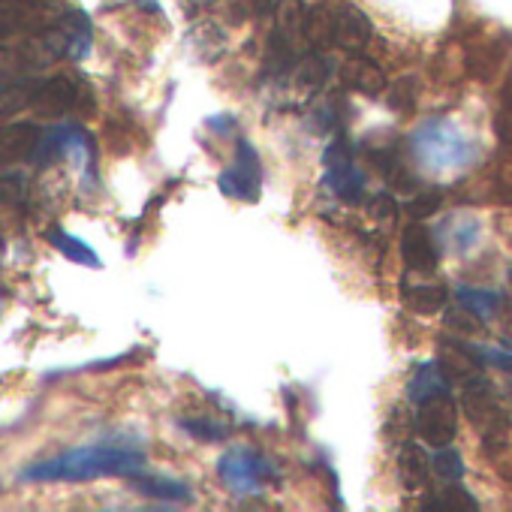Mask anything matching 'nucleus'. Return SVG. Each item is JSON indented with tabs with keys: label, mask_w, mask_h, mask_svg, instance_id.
Returning a JSON list of instances; mask_svg holds the SVG:
<instances>
[{
	"label": "nucleus",
	"mask_w": 512,
	"mask_h": 512,
	"mask_svg": "<svg viewBox=\"0 0 512 512\" xmlns=\"http://www.w3.org/2000/svg\"><path fill=\"white\" fill-rule=\"evenodd\" d=\"M145 467L139 449L118 446H85L55 458H46L22 473L25 482H85L97 476H136Z\"/></svg>",
	"instance_id": "obj_1"
},
{
	"label": "nucleus",
	"mask_w": 512,
	"mask_h": 512,
	"mask_svg": "<svg viewBox=\"0 0 512 512\" xmlns=\"http://www.w3.org/2000/svg\"><path fill=\"white\" fill-rule=\"evenodd\" d=\"M61 55H64V43L55 25L43 28L40 37L25 40L19 46H0V94L28 88L31 79Z\"/></svg>",
	"instance_id": "obj_2"
},
{
	"label": "nucleus",
	"mask_w": 512,
	"mask_h": 512,
	"mask_svg": "<svg viewBox=\"0 0 512 512\" xmlns=\"http://www.w3.org/2000/svg\"><path fill=\"white\" fill-rule=\"evenodd\" d=\"M413 151L431 169H452L458 163H467L470 157V145L464 133H458L449 121L422 124L413 136Z\"/></svg>",
	"instance_id": "obj_3"
},
{
	"label": "nucleus",
	"mask_w": 512,
	"mask_h": 512,
	"mask_svg": "<svg viewBox=\"0 0 512 512\" xmlns=\"http://www.w3.org/2000/svg\"><path fill=\"white\" fill-rule=\"evenodd\" d=\"M461 404H464L467 419H470L473 425L485 428L488 440H494V437H500V434L506 431L509 416H506V410H503V401H500L497 389H494L485 377L473 374V377L464 380Z\"/></svg>",
	"instance_id": "obj_4"
},
{
	"label": "nucleus",
	"mask_w": 512,
	"mask_h": 512,
	"mask_svg": "<svg viewBox=\"0 0 512 512\" xmlns=\"http://www.w3.org/2000/svg\"><path fill=\"white\" fill-rule=\"evenodd\" d=\"M217 470L235 494H260L272 479V464L253 449H229Z\"/></svg>",
	"instance_id": "obj_5"
},
{
	"label": "nucleus",
	"mask_w": 512,
	"mask_h": 512,
	"mask_svg": "<svg viewBox=\"0 0 512 512\" xmlns=\"http://www.w3.org/2000/svg\"><path fill=\"white\" fill-rule=\"evenodd\" d=\"M416 431L428 446H446L458 434V407L449 392H434L419 401Z\"/></svg>",
	"instance_id": "obj_6"
},
{
	"label": "nucleus",
	"mask_w": 512,
	"mask_h": 512,
	"mask_svg": "<svg viewBox=\"0 0 512 512\" xmlns=\"http://www.w3.org/2000/svg\"><path fill=\"white\" fill-rule=\"evenodd\" d=\"M220 193L232 196V199H241V202H256L260 199V190H263V163L256 157L253 145L238 139V148H235V163L229 169L220 172Z\"/></svg>",
	"instance_id": "obj_7"
},
{
	"label": "nucleus",
	"mask_w": 512,
	"mask_h": 512,
	"mask_svg": "<svg viewBox=\"0 0 512 512\" xmlns=\"http://www.w3.org/2000/svg\"><path fill=\"white\" fill-rule=\"evenodd\" d=\"M58 0H0V40H7L19 31L52 28L61 16Z\"/></svg>",
	"instance_id": "obj_8"
},
{
	"label": "nucleus",
	"mask_w": 512,
	"mask_h": 512,
	"mask_svg": "<svg viewBox=\"0 0 512 512\" xmlns=\"http://www.w3.org/2000/svg\"><path fill=\"white\" fill-rule=\"evenodd\" d=\"M28 103H31L34 112L49 115V118L64 115V112H73V106L79 103V85H76V79L67 76V73L49 76L46 82L31 85Z\"/></svg>",
	"instance_id": "obj_9"
},
{
	"label": "nucleus",
	"mask_w": 512,
	"mask_h": 512,
	"mask_svg": "<svg viewBox=\"0 0 512 512\" xmlns=\"http://www.w3.org/2000/svg\"><path fill=\"white\" fill-rule=\"evenodd\" d=\"M43 130L31 121H13L0 127V163L34 160Z\"/></svg>",
	"instance_id": "obj_10"
},
{
	"label": "nucleus",
	"mask_w": 512,
	"mask_h": 512,
	"mask_svg": "<svg viewBox=\"0 0 512 512\" xmlns=\"http://www.w3.org/2000/svg\"><path fill=\"white\" fill-rule=\"evenodd\" d=\"M371 34H374L371 19L359 7L344 4V7L335 10V46H341L344 52L356 55V52H362L371 43Z\"/></svg>",
	"instance_id": "obj_11"
},
{
	"label": "nucleus",
	"mask_w": 512,
	"mask_h": 512,
	"mask_svg": "<svg viewBox=\"0 0 512 512\" xmlns=\"http://www.w3.org/2000/svg\"><path fill=\"white\" fill-rule=\"evenodd\" d=\"M401 256L404 263L416 272H431L440 260V250L434 244V235L428 226H422L419 220L410 223L401 235Z\"/></svg>",
	"instance_id": "obj_12"
},
{
	"label": "nucleus",
	"mask_w": 512,
	"mask_h": 512,
	"mask_svg": "<svg viewBox=\"0 0 512 512\" xmlns=\"http://www.w3.org/2000/svg\"><path fill=\"white\" fill-rule=\"evenodd\" d=\"M341 82L356 91V94H365V97H380L383 88H386V79H383V70L365 58V55H350L344 64H341Z\"/></svg>",
	"instance_id": "obj_13"
},
{
	"label": "nucleus",
	"mask_w": 512,
	"mask_h": 512,
	"mask_svg": "<svg viewBox=\"0 0 512 512\" xmlns=\"http://www.w3.org/2000/svg\"><path fill=\"white\" fill-rule=\"evenodd\" d=\"M434 476V464L428 458V452L419 443H404L401 455H398V479L407 491H419L431 482Z\"/></svg>",
	"instance_id": "obj_14"
},
{
	"label": "nucleus",
	"mask_w": 512,
	"mask_h": 512,
	"mask_svg": "<svg viewBox=\"0 0 512 512\" xmlns=\"http://www.w3.org/2000/svg\"><path fill=\"white\" fill-rule=\"evenodd\" d=\"M326 184H329V190H332L341 202H350V205H359L362 196H365V175H362L353 163H350V166L329 169Z\"/></svg>",
	"instance_id": "obj_15"
},
{
	"label": "nucleus",
	"mask_w": 512,
	"mask_h": 512,
	"mask_svg": "<svg viewBox=\"0 0 512 512\" xmlns=\"http://www.w3.org/2000/svg\"><path fill=\"white\" fill-rule=\"evenodd\" d=\"M305 40L314 49L335 46V13L326 4H317L305 13Z\"/></svg>",
	"instance_id": "obj_16"
},
{
	"label": "nucleus",
	"mask_w": 512,
	"mask_h": 512,
	"mask_svg": "<svg viewBox=\"0 0 512 512\" xmlns=\"http://www.w3.org/2000/svg\"><path fill=\"white\" fill-rule=\"evenodd\" d=\"M133 488L145 497H154V500H169V503H187L193 494L184 482L178 479H166V476H139L133 479Z\"/></svg>",
	"instance_id": "obj_17"
},
{
	"label": "nucleus",
	"mask_w": 512,
	"mask_h": 512,
	"mask_svg": "<svg viewBox=\"0 0 512 512\" xmlns=\"http://www.w3.org/2000/svg\"><path fill=\"white\" fill-rule=\"evenodd\" d=\"M446 299L449 293L443 287H434V284H425V287H407L404 290V308L413 311V314H422V317H434L446 308Z\"/></svg>",
	"instance_id": "obj_18"
},
{
	"label": "nucleus",
	"mask_w": 512,
	"mask_h": 512,
	"mask_svg": "<svg viewBox=\"0 0 512 512\" xmlns=\"http://www.w3.org/2000/svg\"><path fill=\"white\" fill-rule=\"evenodd\" d=\"M46 238H49V244H52L55 250H61V253L67 256V260L82 263V266H91V269H100V260H97L94 247H88L85 241L73 238V235L64 232L61 226H52V229L46 232Z\"/></svg>",
	"instance_id": "obj_19"
},
{
	"label": "nucleus",
	"mask_w": 512,
	"mask_h": 512,
	"mask_svg": "<svg viewBox=\"0 0 512 512\" xmlns=\"http://www.w3.org/2000/svg\"><path fill=\"white\" fill-rule=\"evenodd\" d=\"M431 497L434 500L422 503V509H428V512H476L479 509L476 497L467 488H461L458 482H449L440 494H431Z\"/></svg>",
	"instance_id": "obj_20"
},
{
	"label": "nucleus",
	"mask_w": 512,
	"mask_h": 512,
	"mask_svg": "<svg viewBox=\"0 0 512 512\" xmlns=\"http://www.w3.org/2000/svg\"><path fill=\"white\" fill-rule=\"evenodd\" d=\"M332 76V61L317 49V52H308L299 64H296V82L308 91H320Z\"/></svg>",
	"instance_id": "obj_21"
},
{
	"label": "nucleus",
	"mask_w": 512,
	"mask_h": 512,
	"mask_svg": "<svg viewBox=\"0 0 512 512\" xmlns=\"http://www.w3.org/2000/svg\"><path fill=\"white\" fill-rule=\"evenodd\" d=\"M434 392H449V374L443 371V365H425L413 380H410V398L419 404L422 398L434 395Z\"/></svg>",
	"instance_id": "obj_22"
},
{
	"label": "nucleus",
	"mask_w": 512,
	"mask_h": 512,
	"mask_svg": "<svg viewBox=\"0 0 512 512\" xmlns=\"http://www.w3.org/2000/svg\"><path fill=\"white\" fill-rule=\"evenodd\" d=\"M281 37L287 40H299V34L305 37V10L299 7V0H281L278 4V28Z\"/></svg>",
	"instance_id": "obj_23"
},
{
	"label": "nucleus",
	"mask_w": 512,
	"mask_h": 512,
	"mask_svg": "<svg viewBox=\"0 0 512 512\" xmlns=\"http://www.w3.org/2000/svg\"><path fill=\"white\" fill-rule=\"evenodd\" d=\"M431 464H434V476L443 482H461V476H464V458L449 443L437 446V455L431 458Z\"/></svg>",
	"instance_id": "obj_24"
},
{
	"label": "nucleus",
	"mask_w": 512,
	"mask_h": 512,
	"mask_svg": "<svg viewBox=\"0 0 512 512\" xmlns=\"http://www.w3.org/2000/svg\"><path fill=\"white\" fill-rule=\"evenodd\" d=\"M443 323H446V329H449V332H455V335H476V332L482 329V317H479V314H473L470 308H464L461 302H458V305H452V308H446Z\"/></svg>",
	"instance_id": "obj_25"
},
{
	"label": "nucleus",
	"mask_w": 512,
	"mask_h": 512,
	"mask_svg": "<svg viewBox=\"0 0 512 512\" xmlns=\"http://www.w3.org/2000/svg\"><path fill=\"white\" fill-rule=\"evenodd\" d=\"M458 302L464 305V308H470L473 314H479V317H491L494 311H497V305H500V296L497 293H488V290H470V287H461L458 290Z\"/></svg>",
	"instance_id": "obj_26"
},
{
	"label": "nucleus",
	"mask_w": 512,
	"mask_h": 512,
	"mask_svg": "<svg viewBox=\"0 0 512 512\" xmlns=\"http://www.w3.org/2000/svg\"><path fill=\"white\" fill-rule=\"evenodd\" d=\"M181 428L196 437V440H205V443H220L229 437V428L214 422V419H181Z\"/></svg>",
	"instance_id": "obj_27"
},
{
	"label": "nucleus",
	"mask_w": 512,
	"mask_h": 512,
	"mask_svg": "<svg viewBox=\"0 0 512 512\" xmlns=\"http://www.w3.org/2000/svg\"><path fill=\"white\" fill-rule=\"evenodd\" d=\"M416 79L413 76H404V79H398L392 88H389V106L395 109V112H410L413 109V103H416Z\"/></svg>",
	"instance_id": "obj_28"
},
{
	"label": "nucleus",
	"mask_w": 512,
	"mask_h": 512,
	"mask_svg": "<svg viewBox=\"0 0 512 512\" xmlns=\"http://www.w3.org/2000/svg\"><path fill=\"white\" fill-rule=\"evenodd\" d=\"M440 205H443V193H440V190H422V193H416V196L410 199L407 214H410L413 220H428L431 214H437Z\"/></svg>",
	"instance_id": "obj_29"
},
{
	"label": "nucleus",
	"mask_w": 512,
	"mask_h": 512,
	"mask_svg": "<svg viewBox=\"0 0 512 512\" xmlns=\"http://www.w3.org/2000/svg\"><path fill=\"white\" fill-rule=\"evenodd\" d=\"M506 88H509V91H506L503 109H500V115H497V136H500V142L512 151V79H509Z\"/></svg>",
	"instance_id": "obj_30"
},
{
	"label": "nucleus",
	"mask_w": 512,
	"mask_h": 512,
	"mask_svg": "<svg viewBox=\"0 0 512 512\" xmlns=\"http://www.w3.org/2000/svg\"><path fill=\"white\" fill-rule=\"evenodd\" d=\"M25 193H28V184H25L22 175H4V178H0V199H4V202L16 205V202L25 199Z\"/></svg>",
	"instance_id": "obj_31"
},
{
	"label": "nucleus",
	"mask_w": 512,
	"mask_h": 512,
	"mask_svg": "<svg viewBox=\"0 0 512 512\" xmlns=\"http://www.w3.org/2000/svg\"><path fill=\"white\" fill-rule=\"evenodd\" d=\"M323 163H326L329 169H338V166H350V163H353L350 145L338 139L335 145H329V148H326V154H323Z\"/></svg>",
	"instance_id": "obj_32"
},
{
	"label": "nucleus",
	"mask_w": 512,
	"mask_h": 512,
	"mask_svg": "<svg viewBox=\"0 0 512 512\" xmlns=\"http://www.w3.org/2000/svg\"><path fill=\"white\" fill-rule=\"evenodd\" d=\"M371 214H374L380 223H395L398 205H395V199H392L389 193H380V196L374 199V205H371Z\"/></svg>",
	"instance_id": "obj_33"
},
{
	"label": "nucleus",
	"mask_w": 512,
	"mask_h": 512,
	"mask_svg": "<svg viewBox=\"0 0 512 512\" xmlns=\"http://www.w3.org/2000/svg\"><path fill=\"white\" fill-rule=\"evenodd\" d=\"M275 7V0H253V16H269Z\"/></svg>",
	"instance_id": "obj_34"
},
{
	"label": "nucleus",
	"mask_w": 512,
	"mask_h": 512,
	"mask_svg": "<svg viewBox=\"0 0 512 512\" xmlns=\"http://www.w3.org/2000/svg\"><path fill=\"white\" fill-rule=\"evenodd\" d=\"M509 284H512V272H509Z\"/></svg>",
	"instance_id": "obj_35"
}]
</instances>
